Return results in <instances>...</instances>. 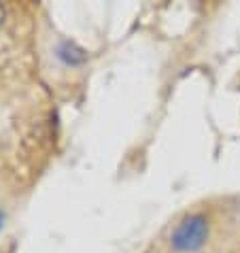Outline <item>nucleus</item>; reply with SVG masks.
I'll use <instances>...</instances> for the list:
<instances>
[{
    "instance_id": "f03ea898",
    "label": "nucleus",
    "mask_w": 240,
    "mask_h": 253,
    "mask_svg": "<svg viewBox=\"0 0 240 253\" xmlns=\"http://www.w3.org/2000/svg\"><path fill=\"white\" fill-rule=\"evenodd\" d=\"M58 55H60V60L64 62V64H70V66L83 64V62L87 60V53L83 51L81 47H77L75 43H70V41H64V43L60 45Z\"/></svg>"
},
{
    "instance_id": "7ed1b4c3",
    "label": "nucleus",
    "mask_w": 240,
    "mask_h": 253,
    "mask_svg": "<svg viewBox=\"0 0 240 253\" xmlns=\"http://www.w3.org/2000/svg\"><path fill=\"white\" fill-rule=\"evenodd\" d=\"M4 15H6V11H4V6H2V4H0V24H2V22H4Z\"/></svg>"
},
{
    "instance_id": "f257e3e1",
    "label": "nucleus",
    "mask_w": 240,
    "mask_h": 253,
    "mask_svg": "<svg viewBox=\"0 0 240 253\" xmlns=\"http://www.w3.org/2000/svg\"><path fill=\"white\" fill-rule=\"evenodd\" d=\"M206 236H208L206 219L202 215H189L172 232V247L181 253H192L206 243Z\"/></svg>"
},
{
    "instance_id": "20e7f679",
    "label": "nucleus",
    "mask_w": 240,
    "mask_h": 253,
    "mask_svg": "<svg viewBox=\"0 0 240 253\" xmlns=\"http://www.w3.org/2000/svg\"><path fill=\"white\" fill-rule=\"evenodd\" d=\"M2 221H4V215H2V211H0V228H2Z\"/></svg>"
}]
</instances>
